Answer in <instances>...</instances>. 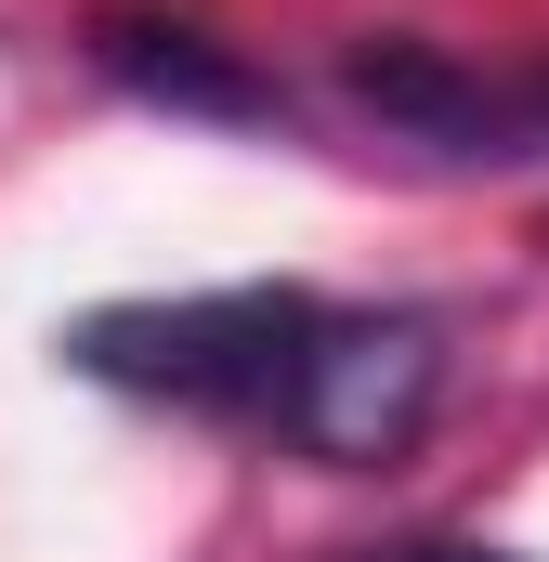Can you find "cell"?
I'll use <instances>...</instances> for the list:
<instances>
[{
	"instance_id": "obj_1",
	"label": "cell",
	"mask_w": 549,
	"mask_h": 562,
	"mask_svg": "<svg viewBox=\"0 0 549 562\" xmlns=\"http://www.w3.org/2000/svg\"><path fill=\"white\" fill-rule=\"evenodd\" d=\"M314 288H210V301H105L66 327V367L105 393H170V406H274Z\"/></svg>"
},
{
	"instance_id": "obj_2",
	"label": "cell",
	"mask_w": 549,
	"mask_h": 562,
	"mask_svg": "<svg viewBox=\"0 0 549 562\" xmlns=\"http://www.w3.org/2000/svg\"><path fill=\"white\" fill-rule=\"evenodd\" d=\"M432 406H445V314H406V301L314 314L288 380H274V431L327 471H393L432 431Z\"/></svg>"
},
{
	"instance_id": "obj_3",
	"label": "cell",
	"mask_w": 549,
	"mask_h": 562,
	"mask_svg": "<svg viewBox=\"0 0 549 562\" xmlns=\"http://www.w3.org/2000/svg\"><path fill=\"white\" fill-rule=\"evenodd\" d=\"M340 92L380 132L432 144V157H524V144H549V79H484L445 40H354L340 53Z\"/></svg>"
},
{
	"instance_id": "obj_4",
	"label": "cell",
	"mask_w": 549,
	"mask_h": 562,
	"mask_svg": "<svg viewBox=\"0 0 549 562\" xmlns=\"http://www.w3.org/2000/svg\"><path fill=\"white\" fill-rule=\"evenodd\" d=\"M92 53H105V79H132L144 105H183V119H274L288 105L262 66H236L210 26H170V13H105Z\"/></svg>"
},
{
	"instance_id": "obj_5",
	"label": "cell",
	"mask_w": 549,
	"mask_h": 562,
	"mask_svg": "<svg viewBox=\"0 0 549 562\" xmlns=\"http://www.w3.org/2000/svg\"><path fill=\"white\" fill-rule=\"evenodd\" d=\"M367 562H524V550H484V537H406V550H367Z\"/></svg>"
}]
</instances>
